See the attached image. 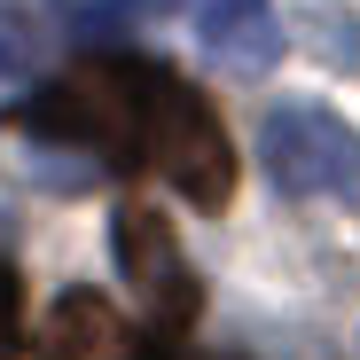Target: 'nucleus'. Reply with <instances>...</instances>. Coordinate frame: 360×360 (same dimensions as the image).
I'll list each match as a JSON object with an SVG mask.
<instances>
[{
    "instance_id": "nucleus-3",
    "label": "nucleus",
    "mask_w": 360,
    "mask_h": 360,
    "mask_svg": "<svg viewBox=\"0 0 360 360\" xmlns=\"http://www.w3.org/2000/svg\"><path fill=\"white\" fill-rule=\"evenodd\" d=\"M259 165L282 196H352L360 188V134L329 110H274L259 134Z\"/></svg>"
},
{
    "instance_id": "nucleus-1",
    "label": "nucleus",
    "mask_w": 360,
    "mask_h": 360,
    "mask_svg": "<svg viewBox=\"0 0 360 360\" xmlns=\"http://www.w3.org/2000/svg\"><path fill=\"white\" fill-rule=\"evenodd\" d=\"M8 134L32 141H71V149H102L110 165H157L188 204H227L235 196V141L212 117V102L172 79L165 63H71L63 79H47L39 94L0 110Z\"/></svg>"
},
{
    "instance_id": "nucleus-7",
    "label": "nucleus",
    "mask_w": 360,
    "mask_h": 360,
    "mask_svg": "<svg viewBox=\"0 0 360 360\" xmlns=\"http://www.w3.org/2000/svg\"><path fill=\"white\" fill-rule=\"evenodd\" d=\"M24 345V290H16V274L0 266V360H8Z\"/></svg>"
},
{
    "instance_id": "nucleus-6",
    "label": "nucleus",
    "mask_w": 360,
    "mask_h": 360,
    "mask_svg": "<svg viewBox=\"0 0 360 360\" xmlns=\"http://www.w3.org/2000/svg\"><path fill=\"white\" fill-rule=\"evenodd\" d=\"M39 63V32L24 16H0V79H24Z\"/></svg>"
},
{
    "instance_id": "nucleus-2",
    "label": "nucleus",
    "mask_w": 360,
    "mask_h": 360,
    "mask_svg": "<svg viewBox=\"0 0 360 360\" xmlns=\"http://www.w3.org/2000/svg\"><path fill=\"white\" fill-rule=\"evenodd\" d=\"M110 251H117V274L134 282L141 314H149V345L172 352V337L196 321V274H188V259L172 243V219L149 212V204H126L110 219Z\"/></svg>"
},
{
    "instance_id": "nucleus-5",
    "label": "nucleus",
    "mask_w": 360,
    "mask_h": 360,
    "mask_svg": "<svg viewBox=\"0 0 360 360\" xmlns=\"http://www.w3.org/2000/svg\"><path fill=\"white\" fill-rule=\"evenodd\" d=\"M196 32L212 47V63H227V71H266L282 55L274 0H196Z\"/></svg>"
},
{
    "instance_id": "nucleus-4",
    "label": "nucleus",
    "mask_w": 360,
    "mask_h": 360,
    "mask_svg": "<svg viewBox=\"0 0 360 360\" xmlns=\"http://www.w3.org/2000/svg\"><path fill=\"white\" fill-rule=\"evenodd\" d=\"M39 360H165V352L117 321V306H110V297L71 290L63 306L47 314V329H39Z\"/></svg>"
}]
</instances>
